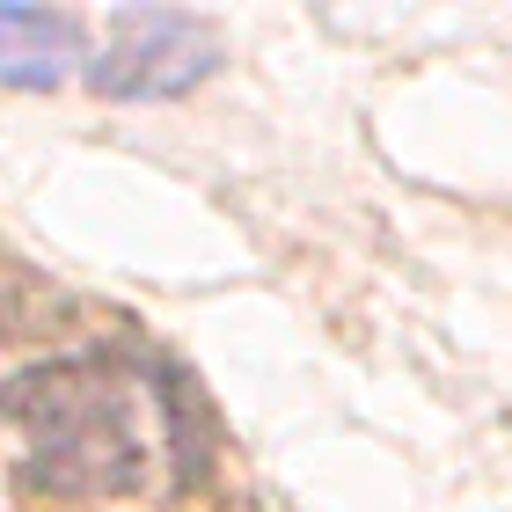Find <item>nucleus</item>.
Instances as JSON below:
<instances>
[{
    "instance_id": "2",
    "label": "nucleus",
    "mask_w": 512,
    "mask_h": 512,
    "mask_svg": "<svg viewBox=\"0 0 512 512\" xmlns=\"http://www.w3.org/2000/svg\"><path fill=\"white\" fill-rule=\"evenodd\" d=\"M213 66H220L213 22H198L183 8H125V15H110V37L88 59V81L118 103H154V96L198 88Z\"/></svg>"
},
{
    "instance_id": "3",
    "label": "nucleus",
    "mask_w": 512,
    "mask_h": 512,
    "mask_svg": "<svg viewBox=\"0 0 512 512\" xmlns=\"http://www.w3.org/2000/svg\"><path fill=\"white\" fill-rule=\"evenodd\" d=\"M81 59V22L52 8H0V81L59 88Z\"/></svg>"
},
{
    "instance_id": "1",
    "label": "nucleus",
    "mask_w": 512,
    "mask_h": 512,
    "mask_svg": "<svg viewBox=\"0 0 512 512\" xmlns=\"http://www.w3.org/2000/svg\"><path fill=\"white\" fill-rule=\"evenodd\" d=\"M0 410L22 432V476L52 498H132L147 483V417L139 381L110 352L44 359L0 388Z\"/></svg>"
}]
</instances>
